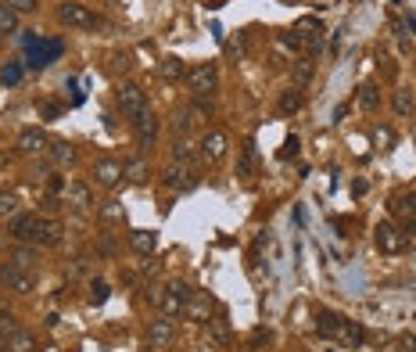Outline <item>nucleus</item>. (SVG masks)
<instances>
[{
  "instance_id": "5",
  "label": "nucleus",
  "mask_w": 416,
  "mask_h": 352,
  "mask_svg": "<svg viewBox=\"0 0 416 352\" xmlns=\"http://www.w3.org/2000/svg\"><path fill=\"white\" fill-rule=\"evenodd\" d=\"M373 245L384 255H398V252L406 248V234L398 230L395 223H377V227H373Z\"/></svg>"
},
{
  "instance_id": "41",
  "label": "nucleus",
  "mask_w": 416,
  "mask_h": 352,
  "mask_svg": "<svg viewBox=\"0 0 416 352\" xmlns=\"http://www.w3.org/2000/svg\"><path fill=\"white\" fill-rule=\"evenodd\" d=\"M190 116H194V119H208V116H212V101H208V98H194Z\"/></svg>"
},
{
  "instance_id": "16",
  "label": "nucleus",
  "mask_w": 416,
  "mask_h": 352,
  "mask_svg": "<svg viewBox=\"0 0 416 352\" xmlns=\"http://www.w3.org/2000/svg\"><path fill=\"white\" fill-rule=\"evenodd\" d=\"M158 76H162L165 83H180V79H187V65H183V58L165 54L162 61H158Z\"/></svg>"
},
{
  "instance_id": "11",
  "label": "nucleus",
  "mask_w": 416,
  "mask_h": 352,
  "mask_svg": "<svg viewBox=\"0 0 416 352\" xmlns=\"http://www.w3.org/2000/svg\"><path fill=\"white\" fill-rule=\"evenodd\" d=\"M122 180V162H115V158H97L93 162V184L97 187H115Z\"/></svg>"
},
{
  "instance_id": "23",
  "label": "nucleus",
  "mask_w": 416,
  "mask_h": 352,
  "mask_svg": "<svg viewBox=\"0 0 416 352\" xmlns=\"http://www.w3.org/2000/svg\"><path fill=\"white\" fill-rule=\"evenodd\" d=\"M208 313H212V298H208V295H190V302H187V316H190V320H198V324H205Z\"/></svg>"
},
{
  "instance_id": "7",
  "label": "nucleus",
  "mask_w": 416,
  "mask_h": 352,
  "mask_svg": "<svg viewBox=\"0 0 416 352\" xmlns=\"http://www.w3.org/2000/svg\"><path fill=\"white\" fill-rule=\"evenodd\" d=\"M58 22L69 25V29H93V25H97L93 11H86L83 4H61L58 8Z\"/></svg>"
},
{
  "instance_id": "47",
  "label": "nucleus",
  "mask_w": 416,
  "mask_h": 352,
  "mask_svg": "<svg viewBox=\"0 0 416 352\" xmlns=\"http://www.w3.org/2000/svg\"><path fill=\"white\" fill-rule=\"evenodd\" d=\"M402 349H406V352H416V331L402 334Z\"/></svg>"
},
{
  "instance_id": "35",
  "label": "nucleus",
  "mask_w": 416,
  "mask_h": 352,
  "mask_svg": "<svg viewBox=\"0 0 416 352\" xmlns=\"http://www.w3.org/2000/svg\"><path fill=\"white\" fill-rule=\"evenodd\" d=\"M14 29H19V14H14L8 4H0V36H4V33H14Z\"/></svg>"
},
{
  "instance_id": "34",
  "label": "nucleus",
  "mask_w": 416,
  "mask_h": 352,
  "mask_svg": "<svg viewBox=\"0 0 416 352\" xmlns=\"http://www.w3.org/2000/svg\"><path fill=\"white\" fill-rule=\"evenodd\" d=\"M0 83H4V87L22 83V65H19V61H8V65L0 69Z\"/></svg>"
},
{
  "instance_id": "32",
  "label": "nucleus",
  "mask_w": 416,
  "mask_h": 352,
  "mask_svg": "<svg viewBox=\"0 0 416 352\" xmlns=\"http://www.w3.org/2000/svg\"><path fill=\"white\" fill-rule=\"evenodd\" d=\"M194 158V144H190L187 137H176L172 144V162H190Z\"/></svg>"
},
{
  "instance_id": "43",
  "label": "nucleus",
  "mask_w": 416,
  "mask_h": 352,
  "mask_svg": "<svg viewBox=\"0 0 416 352\" xmlns=\"http://www.w3.org/2000/svg\"><path fill=\"white\" fill-rule=\"evenodd\" d=\"M165 287H169V292H176V295H180L183 302H190V295H194V292H190V287H187L183 280H169Z\"/></svg>"
},
{
  "instance_id": "2",
  "label": "nucleus",
  "mask_w": 416,
  "mask_h": 352,
  "mask_svg": "<svg viewBox=\"0 0 416 352\" xmlns=\"http://www.w3.org/2000/svg\"><path fill=\"white\" fill-rule=\"evenodd\" d=\"M162 180H165V187H172V190H180V195H187V190H194L198 187V169L190 166V162H169L165 169H162Z\"/></svg>"
},
{
  "instance_id": "9",
  "label": "nucleus",
  "mask_w": 416,
  "mask_h": 352,
  "mask_svg": "<svg viewBox=\"0 0 416 352\" xmlns=\"http://www.w3.org/2000/svg\"><path fill=\"white\" fill-rule=\"evenodd\" d=\"M36 230H40V216H33V212H19L8 227L14 241H33V245H36Z\"/></svg>"
},
{
  "instance_id": "51",
  "label": "nucleus",
  "mask_w": 416,
  "mask_h": 352,
  "mask_svg": "<svg viewBox=\"0 0 416 352\" xmlns=\"http://www.w3.org/2000/svg\"><path fill=\"white\" fill-rule=\"evenodd\" d=\"M61 190H65V180H61V176H51V195H61Z\"/></svg>"
},
{
  "instance_id": "28",
  "label": "nucleus",
  "mask_w": 416,
  "mask_h": 352,
  "mask_svg": "<svg viewBox=\"0 0 416 352\" xmlns=\"http://www.w3.org/2000/svg\"><path fill=\"white\" fill-rule=\"evenodd\" d=\"M391 108H395V116H413V94L406 90V87H398L395 94H391Z\"/></svg>"
},
{
  "instance_id": "15",
  "label": "nucleus",
  "mask_w": 416,
  "mask_h": 352,
  "mask_svg": "<svg viewBox=\"0 0 416 352\" xmlns=\"http://www.w3.org/2000/svg\"><path fill=\"white\" fill-rule=\"evenodd\" d=\"M130 248L137 255H154V248H158V230H148V227L130 230Z\"/></svg>"
},
{
  "instance_id": "25",
  "label": "nucleus",
  "mask_w": 416,
  "mask_h": 352,
  "mask_svg": "<svg viewBox=\"0 0 416 352\" xmlns=\"http://www.w3.org/2000/svg\"><path fill=\"white\" fill-rule=\"evenodd\" d=\"M61 241V223H54V219H40V230H36V245H58Z\"/></svg>"
},
{
  "instance_id": "17",
  "label": "nucleus",
  "mask_w": 416,
  "mask_h": 352,
  "mask_svg": "<svg viewBox=\"0 0 416 352\" xmlns=\"http://www.w3.org/2000/svg\"><path fill=\"white\" fill-rule=\"evenodd\" d=\"M391 216L402 219V223H416V195H406V190H398V195L391 198Z\"/></svg>"
},
{
  "instance_id": "10",
  "label": "nucleus",
  "mask_w": 416,
  "mask_h": 352,
  "mask_svg": "<svg viewBox=\"0 0 416 352\" xmlns=\"http://www.w3.org/2000/svg\"><path fill=\"white\" fill-rule=\"evenodd\" d=\"M14 148H19L22 155H43L47 148H51V140H47L43 130H36V126H29V130L19 133V140H14Z\"/></svg>"
},
{
  "instance_id": "27",
  "label": "nucleus",
  "mask_w": 416,
  "mask_h": 352,
  "mask_svg": "<svg viewBox=\"0 0 416 352\" xmlns=\"http://www.w3.org/2000/svg\"><path fill=\"white\" fill-rule=\"evenodd\" d=\"M255 158H259V151H255V140H244V148H241V162H237V176H248L255 173Z\"/></svg>"
},
{
  "instance_id": "46",
  "label": "nucleus",
  "mask_w": 416,
  "mask_h": 352,
  "mask_svg": "<svg viewBox=\"0 0 416 352\" xmlns=\"http://www.w3.org/2000/svg\"><path fill=\"white\" fill-rule=\"evenodd\" d=\"M377 65H380V69H384V76H388V79H391V76H395V72H398V69H395V61H391V58H388V54H380V61H377Z\"/></svg>"
},
{
  "instance_id": "49",
  "label": "nucleus",
  "mask_w": 416,
  "mask_h": 352,
  "mask_svg": "<svg viewBox=\"0 0 416 352\" xmlns=\"http://www.w3.org/2000/svg\"><path fill=\"white\" fill-rule=\"evenodd\" d=\"M269 338H273V334H269L266 327H259V331H255V334H251V342H255V345H259V342H269Z\"/></svg>"
},
{
  "instance_id": "33",
  "label": "nucleus",
  "mask_w": 416,
  "mask_h": 352,
  "mask_svg": "<svg viewBox=\"0 0 416 352\" xmlns=\"http://www.w3.org/2000/svg\"><path fill=\"white\" fill-rule=\"evenodd\" d=\"M190 122H194L190 108H176V111H172V130H176V137H183V133L190 130Z\"/></svg>"
},
{
  "instance_id": "13",
  "label": "nucleus",
  "mask_w": 416,
  "mask_h": 352,
  "mask_svg": "<svg viewBox=\"0 0 416 352\" xmlns=\"http://www.w3.org/2000/svg\"><path fill=\"white\" fill-rule=\"evenodd\" d=\"M133 133H137V144L140 148H151L154 137H158V119H154V111H140V116L133 119Z\"/></svg>"
},
{
  "instance_id": "1",
  "label": "nucleus",
  "mask_w": 416,
  "mask_h": 352,
  "mask_svg": "<svg viewBox=\"0 0 416 352\" xmlns=\"http://www.w3.org/2000/svg\"><path fill=\"white\" fill-rule=\"evenodd\" d=\"M115 104H119L122 116L133 122L140 111H148V94H143L140 83H122V87L115 90Z\"/></svg>"
},
{
  "instance_id": "30",
  "label": "nucleus",
  "mask_w": 416,
  "mask_h": 352,
  "mask_svg": "<svg viewBox=\"0 0 416 352\" xmlns=\"http://www.w3.org/2000/svg\"><path fill=\"white\" fill-rule=\"evenodd\" d=\"M101 219H104V223H126V209H122V201H119V198L101 201Z\"/></svg>"
},
{
  "instance_id": "40",
  "label": "nucleus",
  "mask_w": 416,
  "mask_h": 352,
  "mask_svg": "<svg viewBox=\"0 0 416 352\" xmlns=\"http://www.w3.org/2000/svg\"><path fill=\"white\" fill-rule=\"evenodd\" d=\"M0 4H8L14 14H29V11H36L40 0H0Z\"/></svg>"
},
{
  "instance_id": "42",
  "label": "nucleus",
  "mask_w": 416,
  "mask_h": 352,
  "mask_svg": "<svg viewBox=\"0 0 416 352\" xmlns=\"http://www.w3.org/2000/svg\"><path fill=\"white\" fill-rule=\"evenodd\" d=\"M212 324V334H216V342H227L230 338V331H227V316H219V320H208Z\"/></svg>"
},
{
  "instance_id": "39",
  "label": "nucleus",
  "mask_w": 416,
  "mask_h": 352,
  "mask_svg": "<svg viewBox=\"0 0 416 352\" xmlns=\"http://www.w3.org/2000/svg\"><path fill=\"white\" fill-rule=\"evenodd\" d=\"M14 266H19V270H33L36 266V252L19 248V252H14Z\"/></svg>"
},
{
  "instance_id": "8",
  "label": "nucleus",
  "mask_w": 416,
  "mask_h": 352,
  "mask_svg": "<svg viewBox=\"0 0 416 352\" xmlns=\"http://www.w3.org/2000/svg\"><path fill=\"white\" fill-rule=\"evenodd\" d=\"M176 338V324H172V316H162V320H151V327H148V349L154 352H162L169 349Z\"/></svg>"
},
{
  "instance_id": "37",
  "label": "nucleus",
  "mask_w": 416,
  "mask_h": 352,
  "mask_svg": "<svg viewBox=\"0 0 416 352\" xmlns=\"http://www.w3.org/2000/svg\"><path fill=\"white\" fill-rule=\"evenodd\" d=\"M0 216H19V195H11V190H8V195H0Z\"/></svg>"
},
{
  "instance_id": "18",
  "label": "nucleus",
  "mask_w": 416,
  "mask_h": 352,
  "mask_svg": "<svg viewBox=\"0 0 416 352\" xmlns=\"http://www.w3.org/2000/svg\"><path fill=\"white\" fill-rule=\"evenodd\" d=\"M4 349H8V352H36V338H33L29 331L14 327L8 338H4Z\"/></svg>"
},
{
  "instance_id": "20",
  "label": "nucleus",
  "mask_w": 416,
  "mask_h": 352,
  "mask_svg": "<svg viewBox=\"0 0 416 352\" xmlns=\"http://www.w3.org/2000/svg\"><path fill=\"white\" fill-rule=\"evenodd\" d=\"M301 104H305V94H301V87H287L280 94V116H298Z\"/></svg>"
},
{
  "instance_id": "26",
  "label": "nucleus",
  "mask_w": 416,
  "mask_h": 352,
  "mask_svg": "<svg viewBox=\"0 0 416 352\" xmlns=\"http://www.w3.org/2000/svg\"><path fill=\"white\" fill-rule=\"evenodd\" d=\"M158 309H162V316H183L187 313V302L180 298V295H176V292H169V287H165V295H162V306H158Z\"/></svg>"
},
{
  "instance_id": "6",
  "label": "nucleus",
  "mask_w": 416,
  "mask_h": 352,
  "mask_svg": "<svg viewBox=\"0 0 416 352\" xmlns=\"http://www.w3.org/2000/svg\"><path fill=\"white\" fill-rule=\"evenodd\" d=\"M61 54V40H33L29 43V54H25V65L29 69H47L51 61Z\"/></svg>"
},
{
  "instance_id": "52",
  "label": "nucleus",
  "mask_w": 416,
  "mask_h": 352,
  "mask_svg": "<svg viewBox=\"0 0 416 352\" xmlns=\"http://www.w3.org/2000/svg\"><path fill=\"white\" fill-rule=\"evenodd\" d=\"M377 140H380V144H391L395 133H391V130H377Z\"/></svg>"
},
{
  "instance_id": "29",
  "label": "nucleus",
  "mask_w": 416,
  "mask_h": 352,
  "mask_svg": "<svg viewBox=\"0 0 416 352\" xmlns=\"http://www.w3.org/2000/svg\"><path fill=\"white\" fill-rule=\"evenodd\" d=\"M69 201H72V209H76V212H86L90 205H93L86 184H72V187H69Z\"/></svg>"
},
{
  "instance_id": "31",
  "label": "nucleus",
  "mask_w": 416,
  "mask_h": 352,
  "mask_svg": "<svg viewBox=\"0 0 416 352\" xmlns=\"http://www.w3.org/2000/svg\"><path fill=\"white\" fill-rule=\"evenodd\" d=\"M312 72H316L312 58H298V61H294V69H291V76H294V87H305L309 79H312Z\"/></svg>"
},
{
  "instance_id": "22",
  "label": "nucleus",
  "mask_w": 416,
  "mask_h": 352,
  "mask_svg": "<svg viewBox=\"0 0 416 352\" xmlns=\"http://www.w3.org/2000/svg\"><path fill=\"white\" fill-rule=\"evenodd\" d=\"M47 151H51V166H58V169L61 166H76V148L69 140H54Z\"/></svg>"
},
{
  "instance_id": "36",
  "label": "nucleus",
  "mask_w": 416,
  "mask_h": 352,
  "mask_svg": "<svg viewBox=\"0 0 416 352\" xmlns=\"http://www.w3.org/2000/svg\"><path fill=\"white\" fill-rule=\"evenodd\" d=\"M108 295H111V287H108L104 280H93V284H90V302H93V306H104Z\"/></svg>"
},
{
  "instance_id": "38",
  "label": "nucleus",
  "mask_w": 416,
  "mask_h": 352,
  "mask_svg": "<svg viewBox=\"0 0 416 352\" xmlns=\"http://www.w3.org/2000/svg\"><path fill=\"white\" fill-rule=\"evenodd\" d=\"M130 69H133V58H130V54H111V65H108V72H111V76L130 72Z\"/></svg>"
},
{
  "instance_id": "19",
  "label": "nucleus",
  "mask_w": 416,
  "mask_h": 352,
  "mask_svg": "<svg viewBox=\"0 0 416 352\" xmlns=\"http://www.w3.org/2000/svg\"><path fill=\"white\" fill-rule=\"evenodd\" d=\"M341 313H334V309H319L316 313V334H323V338H334L338 334V327H341Z\"/></svg>"
},
{
  "instance_id": "48",
  "label": "nucleus",
  "mask_w": 416,
  "mask_h": 352,
  "mask_svg": "<svg viewBox=\"0 0 416 352\" xmlns=\"http://www.w3.org/2000/svg\"><path fill=\"white\" fill-rule=\"evenodd\" d=\"M97 248H101L104 255H111V252H115V241H111V237L104 234V237H101V241H97Z\"/></svg>"
},
{
  "instance_id": "50",
  "label": "nucleus",
  "mask_w": 416,
  "mask_h": 352,
  "mask_svg": "<svg viewBox=\"0 0 416 352\" xmlns=\"http://www.w3.org/2000/svg\"><path fill=\"white\" fill-rule=\"evenodd\" d=\"M40 108H43V116H47V119H58V104H51V101H43Z\"/></svg>"
},
{
  "instance_id": "21",
  "label": "nucleus",
  "mask_w": 416,
  "mask_h": 352,
  "mask_svg": "<svg viewBox=\"0 0 416 352\" xmlns=\"http://www.w3.org/2000/svg\"><path fill=\"white\" fill-rule=\"evenodd\" d=\"M122 176H126L130 184H148L151 166L143 162V158H126V162H122Z\"/></svg>"
},
{
  "instance_id": "12",
  "label": "nucleus",
  "mask_w": 416,
  "mask_h": 352,
  "mask_svg": "<svg viewBox=\"0 0 416 352\" xmlns=\"http://www.w3.org/2000/svg\"><path fill=\"white\" fill-rule=\"evenodd\" d=\"M0 280H4L11 292H19V295H29L36 287L33 274H29V270H19V266H4V270H0Z\"/></svg>"
},
{
  "instance_id": "14",
  "label": "nucleus",
  "mask_w": 416,
  "mask_h": 352,
  "mask_svg": "<svg viewBox=\"0 0 416 352\" xmlns=\"http://www.w3.org/2000/svg\"><path fill=\"white\" fill-rule=\"evenodd\" d=\"M334 338H338L345 349H359L366 342V331H362V324H356V320H341V327H338Z\"/></svg>"
},
{
  "instance_id": "3",
  "label": "nucleus",
  "mask_w": 416,
  "mask_h": 352,
  "mask_svg": "<svg viewBox=\"0 0 416 352\" xmlns=\"http://www.w3.org/2000/svg\"><path fill=\"white\" fill-rule=\"evenodd\" d=\"M187 87L194 90V98H208V94L219 87V69L212 61H201V65L187 69Z\"/></svg>"
},
{
  "instance_id": "4",
  "label": "nucleus",
  "mask_w": 416,
  "mask_h": 352,
  "mask_svg": "<svg viewBox=\"0 0 416 352\" xmlns=\"http://www.w3.org/2000/svg\"><path fill=\"white\" fill-rule=\"evenodd\" d=\"M227 151H230V137L222 133V130L205 133L201 144H198V155H201V162H205V166H219L222 158H227Z\"/></svg>"
},
{
  "instance_id": "53",
  "label": "nucleus",
  "mask_w": 416,
  "mask_h": 352,
  "mask_svg": "<svg viewBox=\"0 0 416 352\" xmlns=\"http://www.w3.org/2000/svg\"><path fill=\"white\" fill-rule=\"evenodd\" d=\"M251 352H255V349H251Z\"/></svg>"
},
{
  "instance_id": "24",
  "label": "nucleus",
  "mask_w": 416,
  "mask_h": 352,
  "mask_svg": "<svg viewBox=\"0 0 416 352\" xmlns=\"http://www.w3.org/2000/svg\"><path fill=\"white\" fill-rule=\"evenodd\" d=\"M359 108L370 111V116H373V111H380V87L377 83H362L359 87Z\"/></svg>"
},
{
  "instance_id": "45",
  "label": "nucleus",
  "mask_w": 416,
  "mask_h": 352,
  "mask_svg": "<svg viewBox=\"0 0 416 352\" xmlns=\"http://www.w3.org/2000/svg\"><path fill=\"white\" fill-rule=\"evenodd\" d=\"M298 148H301V144H298V137H287V140H284V151H280V158H294V155H298Z\"/></svg>"
},
{
  "instance_id": "44",
  "label": "nucleus",
  "mask_w": 416,
  "mask_h": 352,
  "mask_svg": "<svg viewBox=\"0 0 416 352\" xmlns=\"http://www.w3.org/2000/svg\"><path fill=\"white\" fill-rule=\"evenodd\" d=\"M162 295H165V287H158V284H151L148 292H143V298H148L151 306H162Z\"/></svg>"
}]
</instances>
